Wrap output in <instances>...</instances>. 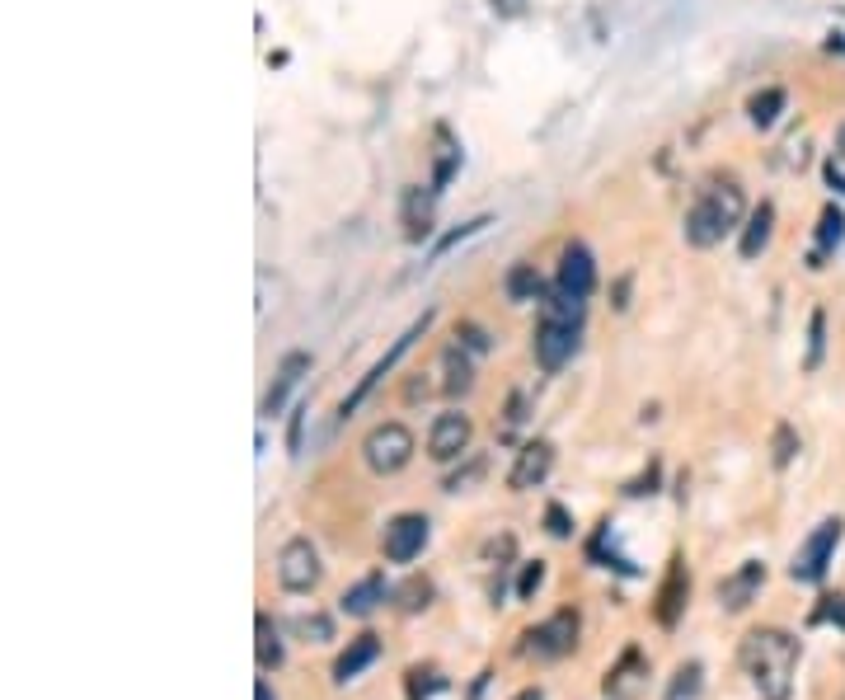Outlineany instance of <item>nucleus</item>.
<instances>
[{
  "label": "nucleus",
  "instance_id": "f257e3e1",
  "mask_svg": "<svg viewBox=\"0 0 845 700\" xmlns=\"http://www.w3.org/2000/svg\"><path fill=\"white\" fill-rule=\"evenodd\" d=\"M742 672L752 677L761 700H789L794 691V668H799V639L784 630H752L738 649Z\"/></svg>",
  "mask_w": 845,
  "mask_h": 700
},
{
  "label": "nucleus",
  "instance_id": "f03ea898",
  "mask_svg": "<svg viewBox=\"0 0 845 700\" xmlns=\"http://www.w3.org/2000/svg\"><path fill=\"white\" fill-rule=\"evenodd\" d=\"M747 217V198H742V184L738 179H714L695 193L691 212H686V245L695 249H714L723 235H733Z\"/></svg>",
  "mask_w": 845,
  "mask_h": 700
},
{
  "label": "nucleus",
  "instance_id": "7ed1b4c3",
  "mask_svg": "<svg viewBox=\"0 0 845 700\" xmlns=\"http://www.w3.org/2000/svg\"><path fill=\"white\" fill-rule=\"evenodd\" d=\"M578 329H583V296L554 292L540 311L536 339H531V353H536L540 372H559L564 362L578 353Z\"/></svg>",
  "mask_w": 845,
  "mask_h": 700
},
{
  "label": "nucleus",
  "instance_id": "20e7f679",
  "mask_svg": "<svg viewBox=\"0 0 845 700\" xmlns=\"http://www.w3.org/2000/svg\"><path fill=\"white\" fill-rule=\"evenodd\" d=\"M362 461H367L376 475H400L409 461H414V433L404 423H376L367 437H362Z\"/></svg>",
  "mask_w": 845,
  "mask_h": 700
},
{
  "label": "nucleus",
  "instance_id": "39448f33",
  "mask_svg": "<svg viewBox=\"0 0 845 700\" xmlns=\"http://www.w3.org/2000/svg\"><path fill=\"white\" fill-rule=\"evenodd\" d=\"M428 325H432V311H423V320H414V325L404 329L400 339H395V348H390V353H385V358L376 362V367H371V372L362 376V381H357V390L348 395V400H343V409H338V419H353L357 409L367 405V400H371V390H376V386L385 381V376H390L395 367H400V358L409 353V348H414V339H423V334H428Z\"/></svg>",
  "mask_w": 845,
  "mask_h": 700
},
{
  "label": "nucleus",
  "instance_id": "423d86ee",
  "mask_svg": "<svg viewBox=\"0 0 845 700\" xmlns=\"http://www.w3.org/2000/svg\"><path fill=\"white\" fill-rule=\"evenodd\" d=\"M526 658H540V663H554L578 649V611H554L550 621H540L536 630H526Z\"/></svg>",
  "mask_w": 845,
  "mask_h": 700
},
{
  "label": "nucleus",
  "instance_id": "0eeeda50",
  "mask_svg": "<svg viewBox=\"0 0 845 700\" xmlns=\"http://www.w3.org/2000/svg\"><path fill=\"white\" fill-rule=\"evenodd\" d=\"M841 536H845V522L841 517H827V522L799 545V555H794V564H789V578H794V583H817V578L827 574V564H831V555H836Z\"/></svg>",
  "mask_w": 845,
  "mask_h": 700
},
{
  "label": "nucleus",
  "instance_id": "6e6552de",
  "mask_svg": "<svg viewBox=\"0 0 845 700\" xmlns=\"http://www.w3.org/2000/svg\"><path fill=\"white\" fill-rule=\"evenodd\" d=\"M277 583L287 592H310L320 583V555H315V545L306 536H292V541L282 545V555H277Z\"/></svg>",
  "mask_w": 845,
  "mask_h": 700
},
{
  "label": "nucleus",
  "instance_id": "1a4fd4ad",
  "mask_svg": "<svg viewBox=\"0 0 845 700\" xmlns=\"http://www.w3.org/2000/svg\"><path fill=\"white\" fill-rule=\"evenodd\" d=\"M428 531H432V522L423 513H400L395 522H390V527H385V536H381L385 560H390V564L418 560V555H423V545H428Z\"/></svg>",
  "mask_w": 845,
  "mask_h": 700
},
{
  "label": "nucleus",
  "instance_id": "9d476101",
  "mask_svg": "<svg viewBox=\"0 0 845 700\" xmlns=\"http://www.w3.org/2000/svg\"><path fill=\"white\" fill-rule=\"evenodd\" d=\"M686 597H691V574H686V560H681V555H672V564H667V578H662L658 597H653V621H658L662 630H676L681 611H686Z\"/></svg>",
  "mask_w": 845,
  "mask_h": 700
},
{
  "label": "nucleus",
  "instance_id": "9b49d317",
  "mask_svg": "<svg viewBox=\"0 0 845 700\" xmlns=\"http://www.w3.org/2000/svg\"><path fill=\"white\" fill-rule=\"evenodd\" d=\"M648 686V658L644 649H625L620 654V663H611V672H606V682H601V691H606V700H639Z\"/></svg>",
  "mask_w": 845,
  "mask_h": 700
},
{
  "label": "nucleus",
  "instance_id": "f8f14e48",
  "mask_svg": "<svg viewBox=\"0 0 845 700\" xmlns=\"http://www.w3.org/2000/svg\"><path fill=\"white\" fill-rule=\"evenodd\" d=\"M597 287V264H592V249L583 240H569V245L559 249V292L569 296H592Z\"/></svg>",
  "mask_w": 845,
  "mask_h": 700
},
{
  "label": "nucleus",
  "instance_id": "ddd939ff",
  "mask_svg": "<svg viewBox=\"0 0 845 700\" xmlns=\"http://www.w3.org/2000/svg\"><path fill=\"white\" fill-rule=\"evenodd\" d=\"M470 437H475V423L465 419V414H437L428 433V456L432 461H456V456L470 452Z\"/></svg>",
  "mask_w": 845,
  "mask_h": 700
},
{
  "label": "nucleus",
  "instance_id": "4468645a",
  "mask_svg": "<svg viewBox=\"0 0 845 700\" xmlns=\"http://www.w3.org/2000/svg\"><path fill=\"white\" fill-rule=\"evenodd\" d=\"M550 466H554V447H550V442H545V437L526 442L522 452H517V466L507 470V489H517V494L536 489V484H545Z\"/></svg>",
  "mask_w": 845,
  "mask_h": 700
},
{
  "label": "nucleus",
  "instance_id": "2eb2a0df",
  "mask_svg": "<svg viewBox=\"0 0 845 700\" xmlns=\"http://www.w3.org/2000/svg\"><path fill=\"white\" fill-rule=\"evenodd\" d=\"M761 583H766V564H761V560L738 564V569H733V574L719 583V607L723 611H747L756 602Z\"/></svg>",
  "mask_w": 845,
  "mask_h": 700
},
{
  "label": "nucleus",
  "instance_id": "dca6fc26",
  "mask_svg": "<svg viewBox=\"0 0 845 700\" xmlns=\"http://www.w3.org/2000/svg\"><path fill=\"white\" fill-rule=\"evenodd\" d=\"M310 372V353H287V358L277 362V372H273V386H268V395H263V414L273 419V414H282V405H287V395H292L296 386H301V376Z\"/></svg>",
  "mask_w": 845,
  "mask_h": 700
},
{
  "label": "nucleus",
  "instance_id": "f3484780",
  "mask_svg": "<svg viewBox=\"0 0 845 700\" xmlns=\"http://www.w3.org/2000/svg\"><path fill=\"white\" fill-rule=\"evenodd\" d=\"M385 597H390L385 578H381V574H367L362 583H353V588L338 597V611H343V616H353V621H367V616H371L376 607H381Z\"/></svg>",
  "mask_w": 845,
  "mask_h": 700
},
{
  "label": "nucleus",
  "instance_id": "a211bd4d",
  "mask_svg": "<svg viewBox=\"0 0 845 700\" xmlns=\"http://www.w3.org/2000/svg\"><path fill=\"white\" fill-rule=\"evenodd\" d=\"M432 193L437 188H404V240H414V245H423L432 235Z\"/></svg>",
  "mask_w": 845,
  "mask_h": 700
},
{
  "label": "nucleus",
  "instance_id": "6ab92c4d",
  "mask_svg": "<svg viewBox=\"0 0 845 700\" xmlns=\"http://www.w3.org/2000/svg\"><path fill=\"white\" fill-rule=\"evenodd\" d=\"M376 658H381V639H376V635H357L353 644L334 658V682H353L357 672L371 668Z\"/></svg>",
  "mask_w": 845,
  "mask_h": 700
},
{
  "label": "nucleus",
  "instance_id": "aec40b11",
  "mask_svg": "<svg viewBox=\"0 0 845 700\" xmlns=\"http://www.w3.org/2000/svg\"><path fill=\"white\" fill-rule=\"evenodd\" d=\"M442 390L446 395H465V390L475 386V362L465 353V343H446L442 348Z\"/></svg>",
  "mask_w": 845,
  "mask_h": 700
},
{
  "label": "nucleus",
  "instance_id": "412c9836",
  "mask_svg": "<svg viewBox=\"0 0 845 700\" xmlns=\"http://www.w3.org/2000/svg\"><path fill=\"white\" fill-rule=\"evenodd\" d=\"M540 292H545V282H540L536 264H512L503 273V296L512 301V306H526V301H540Z\"/></svg>",
  "mask_w": 845,
  "mask_h": 700
},
{
  "label": "nucleus",
  "instance_id": "4be33fe9",
  "mask_svg": "<svg viewBox=\"0 0 845 700\" xmlns=\"http://www.w3.org/2000/svg\"><path fill=\"white\" fill-rule=\"evenodd\" d=\"M770 231H775V207L761 203L752 217H747V226H742V245H738L742 259H756V254L770 245Z\"/></svg>",
  "mask_w": 845,
  "mask_h": 700
},
{
  "label": "nucleus",
  "instance_id": "5701e85b",
  "mask_svg": "<svg viewBox=\"0 0 845 700\" xmlns=\"http://www.w3.org/2000/svg\"><path fill=\"white\" fill-rule=\"evenodd\" d=\"M784 104H789V94H784L780 85H766V90H756L752 99H747V118H752V127H775Z\"/></svg>",
  "mask_w": 845,
  "mask_h": 700
},
{
  "label": "nucleus",
  "instance_id": "b1692460",
  "mask_svg": "<svg viewBox=\"0 0 845 700\" xmlns=\"http://www.w3.org/2000/svg\"><path fill=\"white\" fill-rule=\"evenodd\" d=\"M254 630H259V639H254V654H259V668H282V658H287V649H282L277 621L268 616V611H259V621H254Z\"/></svg>",
  "mask_w": 845,
  "mask_h": 700
},
{
  "label": "nucleus",
  "instance_id": "393cba45",
  "mask_svg": "<svg viewBox=\"0 0 845 700\" xmlns=\"http://www.w3.org/2000/svg\"><path fill=\"white\" fill-rule=\"evenodd\" d=\"M845 240V212L836 203L827 207V212H822V221H817V245L822 249H836Z\"/></svg>",
  "mask_w": 845,
  "mask_h": 700
},
{
  "label": "nucleus",
  "instance_id": "a878e982",
  "mask_svg": "<svg viewBox=\"0 0 845 700\" xmlns=\"http://www.w3.org/2000/svg\"><path fill=\"white\" fill-rule=\"evenodd\" d=\"M700 696V663H681L676 682L667 686V700H695Z\"/></svg>",
  "mask_w": 845,
  "mask_h": 700
},
{
  "label": "nucleus",
  "instance_id": "bb28decb",
  "mask_svg": "<svg viewBox=\"0 0 845 700\" xmlns=\"http://www.w3.org/2000/svg\"><path fill=\"white\" fill-rule=\"evenodd\" d=\"M437 691H446V677H437L432 668L409 672V700H428V696H437Z\"/></svg>",
  "mask_w": 845,
  "mask_h": 700
},
{
  "label": "nucleus",
  "instance_id": "cd10ccee",
  "mask_svg": "<svg viewBox=\"0 0 845 700\" xmlns=\"http://www.w3.org/2000/svg\"><path fill=\"white\" fill-rule=\"evenodd\" d=\"M296 635L310 639V644H324V639H334V625H329V616L310 611V616H296Z\"/></svg>",
  "mask_w": 845,
  "mask_h": 700
},
{
  "label": "nucleus",
  "instance_id": "c85d7f7f",
  "mask_svg": "<svg viewBox=\"0 0 845 700\" xmlns=\"http://www.w3.org/2000/svg\"><path fill=\"white\" fill-rule=\"evenodd\" d=\"M395 597H400V611H423L428 607V597H432V583L428 578H409Z\"/></svg>",
  "mask_w": 845,
  "mask_h": 700
},
{
  "label": "nucleus",
  "instance_id": "c756f323",
  "mask_svg": "<svg viewBox=\"0 0 845 700\" xmlns=\"http://www.w3.org/2000/svg\"><path fill=\"white\" fill-rule=\"evenodd\" d=\"M545 531H550L554 541H569L573 536V517L564 503H550V508H545Z\"/></svg>",
  "mask_w": 845,
  "mask_h": 700
},
{
  "label": "nucleus",
  "instance_id": "7c9ffc66",
  "mask_svg": "<svg viewBox=\"0 0 845 700\" xmlns=\"http://www.w3.org/2000/svg\"><path fill=\"white\" fill-rule=\"evenodd\" d=\"M794 452H799V433H794L789 423H780V428H775V466L784 470L794 461Z\"/></svg>",
  "mask_w": 845,
  "mask_h": 700
},
{
  "label": "nucleus",
  "instance_id": "2f4dec72",
  "mask_svg": "<svg viewBox=\"0 0 845 700\" xmlns=\"http://www.w3.org/2000/svg\"><path fill=\"white\" fill-rule=\"evenodd\" d=\"M526 423V390H512V400H507V414H503V437H512L517 428Z\"/></svg>",
  "mask_w": 845,
  "mask_h": 700
},
{
  "label": "nucleus",
  "instance_id": "473e14b6",
  "mask_svg": "<svg viewBox=\"0 0 845 700\" xmlns=\"http://www.w3.org/2000/svg\"><path fill=\"white\" fill-rule=\"evenodd\" d=\"M822 343H827V315L817 311L813 315V329H808V367L822 362Z\"/></svg>",
  "mask_w": 845,
  "mask_h": 700
},
{
  "label": "nucleus",
  "instance_id": "72a5a7b5",
  "mask_svg": "<svg viewBox=\"0 0 845 700\" xmlns=\"http://www.w3.org/2000/svg\"><path fill=\"white\" fill-rule=\"evenodd\" d=\"M540 583H545V564H540V560H536V564H526L522 578H517V597H522V602H531Z\"/></svg>",
  "mask_w": 845,
  "mask_h": 700
},
{
  "label": "nucleus",
  "instance_id": "f704fd0d",
  "mask_svg": "<svg viewBox=\"0 0 845 700\" xmlns=\"http://www.w3.org/2000/svg\"><path fill=\"white\" fill-rule=\"evenodd\" d=\"M306 419H310V405H296L292 409V428H287V447L301 452V433H306Z\"/></svg>",
  "mask_w": 845,
  "mask_h": 700
},
{
  "label": "nucleus",
  "instance_id": "c9c22d12",
  "mask_svg": "<svg viewBox=\"0 0 845 700\" xmlns=\"http://www.w3.org/2000/svg\"><path fill=\"white\" fill-rule=\"evenodd\" d=\"M479 475H484V461H470V470H461V475H451V480H446V494H461V489H470Z\"/></svg>",
  "mask_w": 845,
  "mask_h": 700
},
{
  "label": "nucleus",
  "instance_id": "e433bc0d",
  "mask_svg": "<svg viewBox=\"0 0 845 700\" xmlns=\"http://www.w3.org/2000/svg\"><path fill=\"white\" fill-rule=\"evenodd\" d=\"M456 339H461L465 348H475V353L489 348V339H484V329H479V325H456Z\"/></svg>",
  "mask_w": 845,
  "mask_h": 700
},
{
  "label": "nucleus",
  "instance_id": "4c0bfd02",
  "mask_svg": "<svg viewBox=\"0 0 845 700\" xmlns=\"http://www.w3.org/2000/svg\"><path fill=\"white\" fill-rule=\"evenodd\" d=\"M822 602H827V607L817 611V621H836L845 630V597H822Z\"/></svg>",
  "mask_w": 845,
  "mask_h": 700
},
{
  "label": "nucleus",
  "instance_id": "58836bf2",
  "mask_svg": "<svg viewBox=\"0 0 845 700\" xmlns=\"http://www.w3.org/2000/svg\"><path fill=\"white\" fill-rule=\"evenodd\" d=\"M653 484H658V466H648V475L644 480H634L625 494H634V498H644V494H653Z\"/></svg>",
  "mask_w": 845,
  "mask_h": 700
},
{
  "label": "nucleus",
  "instance_id": "ea45409f",
  "mask_svg": "<svg viewBox=\"0 0 845 700\" xmlns=\"http://www.w3.org/2000/svg\"><path fill=\"white\" fill-rule=\"evenodd\" d=\"M827 179H831V188H836V193H845V174H841V165H836V160H827Z\"/></svg>",
  "mask_w": 845,
  "mask_h": 700
},
{
  "label": "nucleus",
  "instance_id": "a19ab883",
  "mask_svg": "<svg viewBox=\"0 0 845 700\" xmlns=\"http://www.w3.org/2000/svg\"><path fill=\"white\" fill-rule=\"evenodd\" d=\"M254 700H277V696H273V686L259 682V686H254Z\"/></svg>",
  "mask_w": 845,
  "mask_h": 700
},
{
  "label": "nucleus",
  "instance_id": "79ce46f5",
  "mask_svg": "<svg viewBox=\"0 0 845 700\" xmlns=\"http://www.w3.org/2000/svg\"><path fill=\"white\" fill-rule=\"evenodd\" d=\"M512 700H545V696H540L536 686H531V691H517V696H512Z\"/></svg>",
  "mask_w": 845,
  "mask_h": 700
},
{
  "label": "nucleus",
  "instance_id": "37998d69",
  "mask_svg": "<svg viewBox=\"0 0 845 700\" xmlns=\"http://www.w3.org/2000/svg\"><path fill=\"white\" fill-rule=\"evenodd\" d=\"M827 47H831V52H845V38H831Z\"/></svg>",
  "mask_w": 845,
  "mask_h": 700
}]
</instances>
